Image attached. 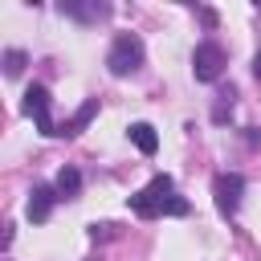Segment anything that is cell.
<instances>
[{
  "mask_svg": "<svg viewBox=\"0 0 261 261\" xmlns=\"http://www.w3.org/2000/svg\"><path fill=\"white\" fill-rule=\"evenodd\" d=\"M130 212L135 216H147V220H155V216H184L188 212V200L175 196L171 175H155L143 192L130 196Z\"/></svg>",
  "mask_w": 261,
  "mask_h": 261,
  "instance_id": "6da1fadb",
  "label": "cell"
},
{
  "mask_svg": "<svg viewBox=\"0 0 261 261\" xmlns=\"http://www.w3.org/2000/svg\"><path fill=\"white\" fill-rule=\"evenodd\" d=\"M143 57H147L143 41H139L135 33H118V37L110 41V53H106V69H110L114 77H126V73L143 69Z\"/></svg>",
  "mask_w": 261,
  "mask_h": 261,
  "instance_id": "7a4b0ae2",
  "label": "cell"
},
{
  "mask_svg": "<svg viewBox=\"0 0 261 261\" xmlns=\"http://www.w3.org/2000/svg\"><path fill=\"white\" fill-rule=\"evenodd\" d=\"M241 196H245V175H241V171H220V175L212 179V200H216L220 216H237Z\"/></svg>",
  "mask_w": 261,
  "mask_h": 261,
  "instance_id": "3957f363",
  "label": "cell"
},
{
  "mask_svg": "<svg viewBox=\"0 0 261 261\" xmlns=\"http://www.w3.org/2000/svg\"><path fill=\"white\" fill-rule=\"evenodd\" d=\"M220 69H224V49H220L216 41H200L196 53H192V73H196V82H216Z\"/></svg>",
  "mask_w": 261,
  "mask_h": 261,
  "instance_id": "277c9868",
  "label": "cell"
},
{
  "mask_svg": "<svg viewBox=\"0 0 261 261\" xmlns=\"http://www.w3.org/2000/svg\"><path fill=\"white\" fill-rule=\"evenodd\" d=\"M24 114L37 122L41 135H61V130L53 126V114H49V90H45V86H29V90H24Z\"/></svg>",
  "mask_w": 261,
  "mask_h": 261,
  "instance_id": "5b68a950",
  "label": "cell"
},
{
  "mask_svg": "<svg viewBox=\"0 0 261 261\" xmlns=\"http://www.w3.org/2000/svg\"><path fill=\"white\" fill-rule=\"evenodd\" d=\"M53 200H57L53 188H33V192H29V208H24L29 220H33V224H45L49 212H53Z\"/></svg>",
  "mask_w": 261,
  "mask_h": 261,
  "instance_id": "8992f818",
  "label": "cell"
},
{
  "mask_svg": "<svg viewBox=\"0 0 261 261\" xmlns=\"http://www.w3.org/2000/svg\"><path fill=\"white\" fill-rule=\"evenodd\" d=\"M57 8H61V16H73V20H82V24H94V20H102V16L110 12L106 4H77V0H61Z\"/></svg>",
  "mask_w": 261,
  "mask_h": 261,
  "instance_id": "52a82bcc",
  "label": "cell"
},
{
  "mask_svg": "<svg viewBox=\"0 0 261 261\" xmlns=\"http://www.w3.org/2000/svg\"><path fill=\"white\" fill-rule=\"evenodd\" d=\"M53 192H57V200H73V196L82 192V171H77V167H61Z\"/></svg>",
  "mask_w": 261,
  "mask_h": 261,
  "instance_id": "ba28073f",
  "label": "cell"
},
{
  "mask_svg": "<svg viewBox=\"0 0 261 261\" xmlns=\"http://www.w3.org/2000/svg\"><path fill=\"white\" fill-rule=\"evenodd\" d=\"M126 139L143 151V155H155V147H159V139H155V130L147 126V122H130V130H126Z\"/></svg>",
  "mask_w": 261,
  "mask_h": 261,
  "instance_id": "9c48e42d",
  "label": "cell"
},
{
  "mask_svg": "<svg viewBox=\"0 0 261 261\" xmlns=\"http://www.w3.org/2000/svg\"><path fill=\"white\" fill-rule=\"evenodd\" d=\"M94 114H98V98H90L86 106H77V110H73V118H69L65 126H61V135H77V130H82V126H86V122H90Z\"/></svg>",
  "mask_w": 261,
  "mask_h": 261,
  "instance_id": "30bf717a",
  "label": "cell"
},
{
  "mask_svg": "<svg viewBox=\"0 0 261 261\" xmlns=\"http://www.w3.org/2000/svg\"><path fill=\"white\" fill-rule=\"evenodd\" d=\"M24 65H29V57H24V49H4V73H8V77H16V73H24Z\"/></svg>",
  "mask_w": 261,
  "mask_h": 261,
  "instance_id": "8fae6325",
  "label": "cell"
},
{
  "mask_svg": "<svg viewBox=\"0 0 261 261\" xmlns=\"http://www.w3.org/2000/svg\"><path fill=\"white\" fill-rule=\"evenodd\" d=\"M232 98H237V90H232V86L216 94V106H212V118H216V122H224V118L232 114Z\"/></svg>",
  "mask_w": 261,
  "mask_h": 261,
  "instance_id": "7c38bea8",
  "label": "cell"
},
{
  "mask_svg": "<svg viewBox=\"0 0 261 261\" xmlns=\"http://www.w3.org/2000/svg\"><path fill=\"white\" fill-rule=\"evenodd\" d=\"M114 237V224H90V241H110Z\"/></svg>",
  "mask_w": 261,
  "mask_h": 261,
  "instance_id": "4fadbf2b",
  "label": "cell"
},
{
  "mask_svg": "<svg viewBox=\"0 0 261 261\" xmlns=\"http://www.w3.org/2000/svg\"><path fill=\"white\" fill-rule=\"evenodd\" d=\"M253 73L261 77V45H257V53H253Z\"/></svg>",
  "mask_w": 261,
  "mask_h": 261,
  "instance_id": "5bb4252c",
  "label": "cell"
}]
</instances>
